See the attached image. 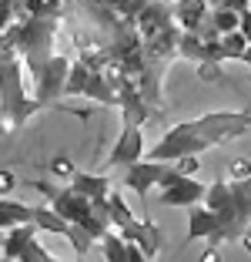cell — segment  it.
Instances as JSON below:
<instances>
[{"mask_svg": "<svg viewBox=\"0 0 251 262\" xmlns=\"http://www.w3.org/2000/svg\"><path fill=\"white\" fill-rule=\"evenodd\" d=\"M70 192H77L81 199H87V202H101L107 192H111V185H107V178H101V175H84V171H77L74 178H70Z\"/></svg>", "mask_w": 251, "mask_h": 262, "instance_id": "obj_9", "label": "cell"}, {"mask_svg": "<svg viewBox=\"0 0 251 262\" xmlns=\"http://www.w3.org/2000/svg\"><path fill=\"white\" fill-rule=\"evenodd\" d=\"M251 178V168L244 158H238V162H231V182H248Z\"/></svg>", "mask_w": 251, "mask_h": 262, "instance_id": "obj_13", "label": "cell"}, {"mask_svg": "<svg viewBox=\"0 0 251 262\" xmlns=\"http://www.w3.org/2000/svg\"><path fill=\"white\" fill-rule=\"evenodd\" d=\"M251 115L248 111H211V115H201L194 121H181L178 128H171L151 151H144L147 162H178V158H188L194 155L198 158L208 148H218L231 138H241L248 135Z\"/></svg>", "mask_w": 251, "mask_h": 262, "instance_id": "obj_1", "label": "cell"}, {"mask_svg": "<svg viewBox=\"0 0 251 262\" xmlns=\"http://www.w3.org/2000/svg\"><path fill=\"white\" fill-rule=\"evenodd\" d=\"M201 262H218V246H208L205 255H201Z\"/></svg>", "mask_w": 251, "mask_h": 262, "instance_id": "obj_14", "label": "cell"}, {"mask_svg": "<svg viewBox=\"0 0 251 262\" xmlns=\"http://www.w3.org/2000/svg\"><path fill=\"white\" fill-rule=\"evenodd\" d=\"M34 205H23L14 199H0V229H17V225H31Z\"/></svg>", "mask_w": 251, "mask_h": 262, "instance_id": "obj_10", "label": "cell"}, {"mask_svg": "<svg viewBox=\"0 0 251 262\" xmlns=\"http://www.w3.org/2000/svg\"><path fill=\"white\" fill-rule=\"evenodd\" d=\"M117 235H121L124 242H131V246L141 249V252H144V259H154V255H158L161 235H158V225H151L147 219H144V222H141V219H134V222L124 225Z\"/></svg>", "mask_w": 251, "mask_h": 262, "instance_id": "obj_7", "label": "cell"}, {"mask_svg": "<svg viewBox=\"0 0 251 262\" xmlns=\"http://www.w3.org/2000/svg\"><path fill=\"white\" fill-rule=\"evenodd\" d=\"M194 239H208L211 246L228 242L218 212H208L205 205H191V212H188V242H194Z\"/></svg>", "mask_w": 251, "mask_h": 262, "instance_id": "obj_5", "label": "cell"}, {"mask_svg": "<svg viewBox=\"0 0 251 262\" xmlns=\"http://www.w3.org/2000/svg\"><path fill=\"white\" fill-rule=\"evenodd\" d=\"M14 188H17V175L7 171V168H0V199H7Z\"/></svg>", "mask_w": 251, "mask_h": 262, "instance_id": "obj_12", "label": "cell"}, {"mask_svg": "<svg viewBox=\"0 0 251 262\" xmlns=\"http://www.w3.org/2000/svg\"><path fill=\"white\" fill-rule=\"evenodd\" d=\"M34 111H40V104L23 94V77L17 57H0V128L14 135Z\"/></svg>", "mask_w": 251, "mask_h": 262, "instance_id": "obj_2", "label": "cell"}, {"mask_svg": "<svg viewBox=\"0 0 251 262\" xmlns=\"http://www.w3.org/2000/svg\"><path fill=\"white\" fill-rule=\"evenodd\" d=\"M151 262H158V259H151Z\"/></svg>", "mask_w": 251, "mask_h": 262, "instance_id": "obj_16", "label": "cell"}, {"mask_svg": "<svg viewBox=\"0 0 251 262\" xmlns=\"http://www.w3.org/2000/svg\"><path fill=\"white\" fill-rule=\"evenodd\" d=\"M0 262H14V259H0Z\"/></svg>", "mask_w": 251, "mask_h": 262, "instance_id": "obj_15", "label": "cell"}, {"mask_svg": "<svg viewBox=\"0 0 251 262\" xmlns=\"http://www.w3.org/2000/svg\"><path fill=\"white\" fill-rule=\"evenodd\" d=\"M167 171H171V165H167V162H147V158H141V162H134L128 168L124 185H128L131 192H137L141 199H147V192H151V188H158L161 182H164Z\"/></svg>", "mask_w": 251, "mask_h": 262, "instance_id": "obj_4", "label": "cell"}, {"mask_svg": "<svg viewBox=\"0 0 251 262\" xmlns=\"http://www.w3.org/2000/svg\"><path fill=\"white\" fill-rule=\"evenodd\" d=\"M141 158H144V135H141L137 124H124V131L117 135L114 148H111L107 165H124V168H131V165L141 162Z\"/></svg>", "mask_w": 251, "mask_h": 262, "instance_id": "obj_6", "label": "cell"}, {"mask_svg": "<svg viewBox=\"0 0 251 262\" xmlns=\"http://www.w3.org/2000/svg\"><path fill=\"white\" fill-rule=\"evenodd\" d=\"M47 168H51V175H54V178H61V182H64V178L70 182V178L77 175V165H74V158H70V155H64V151H61V155H54Z\"/></svg>", "mask_w": 251, "mask_h": 262, "instance_id": "obj_11", "label": "cell"}, {"mask_svg": "<svg viewBox=\"0 0 251 262\" xmlns=\"http://www.w3.org/2000/svg\"><path fill=\"white\" fill-rule=\"evenodd\" d=\"M161 205H178V208H191L198 205L201 199H205V185H201L198 178H184L178 175L174 168L164 175V182H161Z\"/></svg>", "mask_w": 251, "mask_h": 262, "instance_id": "obj_3", "label": "cell"}, {"mask_svg": "<svg viewBox=\"0 0 251 262\" xmlns=\"http://www.w3.org/2000/svg\"><path fill=\"white\" fill-rule=\"evenodd\" d=\"M171 14L184 34H198L208 24V0H174Z\"/></svg>", "mask_w": 251, "mask_h": 262, "instance_id": "obj_8", "label": "cell"}]
</instances>
